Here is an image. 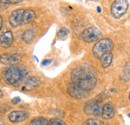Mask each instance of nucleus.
I'll use <instances>...</instances> for the list:
<instances>
[{
    "instance_id": "8",
    "label": "nucleus",
    "mask_w": 130,
    "mask_h": 125,
    "mask_svg": "<svg viewBox=\"0 0 130 125\" xmlns=\"http://www.w3.org/2000/svg\"><path fill=\"white\" fill-rule=\"evenodd\" d=\"M29 117V113L27 111H22V110H15L11 111L8 114V120L11 123H21L27 120Z\"/></svg>"
},
{
    "instance_id": "7",
    "label": "nucleus",
    "mask_w": 130,
    "mask_h": 125,
    "mask_svg": "<svg viewBox=\"0 0 130 125\" xmlns=\"http://www.w3.org/2000/svg\"><path fill=\"white\" fill-rule=\"evenodd\" d=\"M25 9H16L9 16V23L12 27H19L23 25V16Z\"/></svg>"
},
{
    "instance_id": "26",
    "label": "nucleus",
    "mask_w": 130,
    "mask_h": 125,
    "mask_svg": "<svg viewBox=\"0 0 130 125\" xmlns=\"http://www.w3.org/2000/svg\"><path fill=\"white\" fill-rule=\"evenodd\" d=\"M128 117H130V112L128 113Z\"/></svg>"
},
{
    "instance_id": "14",
    "label": "nucleus",
    "mask_w": 130,
    "mask_h": 125,
    "mask_svg": "<svg viewBox=\"0 0 130 125\" xmlns=\"http://www.w3.org/2000/svg\"><path fill=\"white\" fill-rule=\"evenodd\" d=\"M35 17H36V14L32 9H25L24 10V16H23V25L31 22L32 20H34Z\"/></svg>"
},
{
    "instance_id": "10",
    "label": "nucleus",
    "mask_w": 130,
    "mask_h": 125,
    "mask_svg": "<svg viewBox=\"0 0 130 125\" xmlns=\"http://www.w3.org/2000/svg\"><path fill=\"white\" fill-rule=\"evenodd\" d=\"M0 40H1V46L3 48L11 46L13 43V34L10 30H7L5 32H2L0 35Z\"/></svg>"
},
{
    "instance_id": "4",
    "label": "nucleus",
    "mask_w": 130,
    "mask_h": 125,
    "mask_svg": "<svg viewBox=\"0 0 130 125\" xmlns=\"http://www.w3.org/2000/svg\"><path fill=\"white\" fill-rule=\"evenodd\" d=\"M128 5H129V3L126 0H116V1H114L112 5H111V8H110L111 14L115 18L122 17L126 13Z\"/></svg>"
},
{
    "instance_id": "2",
    "label": "nucleus",
    "mask_w": 130,
    "mask_h": 125,
    "mask_svg": "<svg viewBox=\"0 0 130 125\" xmlns=\"http://www.w3.org/2000/svg\"><path fill=\"white\" fill-rule=\"evenodd\" d=\"M27 74V68L20 65H10L3 71V77L5 81L13 86H19L25 80Z\"/></svg>"
},
{
    "instance_id": "18",
    "label": "nucleus",
    "mask_w": 130,
    "mask_h": 125,
    "mask_svg": "<svg viewBox=\"0 0 130 125\" xmlns=\"http://www.w3.org/2000/svg\"><path fill=\"white\" fill-rule=\"evenodd\" d=\"M84 125H104L103 122H101L100 120L98 119H94V118H91V119H88L85 121Z\"/></svg>"
},
{
    "instance_id": "1",
    "label": "nucleus",
    "mask_w": 130,
    "mask_h": 125,
    "mask_svg": "<svg viewBox=\"0 0 130 125\" xmlns=\"http://www.w3.org/2000/svg\"><path fill=\"white\" fill-rule=\"evenodd\" d=\"M73 83H75L80 89L87 92L90 91L96 85V76L94 71L88 65L77 66L71 74Z\"/></svg>"
},
{
    "instance_id": "21",
    "label": "nucleus",
    "mask_w": 130,
    "mask_h": 125,
    "mask_svg": "<svg viewBox=\"0 0 130 125\" xmlns=\"http://www.w3.org/2000/svg\"><path fill=\"white\" fill-rule=\"evenodd\" d=\"M51 62H52V59H44V60L41 62V65H42V66H47V65L50 64Z\"/></svg>"
},
{
    "instance_id": "15",
    "label": "nucleus",
    "mask_w": 130,
    "mask_h": 125,
    "mask_svg": "<svg viewBox=\"0 0 130 125\" xmlns=\"http://www.w3.org/2000/svg\"><path fill=\"white\" fill-rule=\"evenodd\" d=\"M35 34H36V31L34 29H28V30L24 31L23 35H22V39L26 43H31L35 37Z\"/></svg>"
},
{
    "instance_id": "25",
    "label": "nucleus",
    "mask_w": 130,
    "mask_h": 125,
    "mask_svg": "<svg viewBox=\"0 0 130 125\" xmlns=\"http://www.w3.org/2000/svg\"><path fill=\"white\" fill-rule=\"evenodd\" d=\"M128 98H129V100H130V93H129V95H128Z\"/></svg>"
},
{
    "instance_id": "5",
    "label": "nucleus",
    "mask_w": 130,
    "mask_h": 125,
    "mask_svg": "<svg viewBox=\"0 0 130 125\" xmlns=\"http://www.w3.org/2000/svg\"><path fill=\"white\" fill-rule=\"evenodd\" d=\"M102 110L103 106L101 103L97 100H91L86 102L84 105V112L87 115H92V116H100L102 115Z\"/></svg>"
},
{
    "instance_id": "19",
    "label": "nucleus",
    "mask_w": 130,
    "mask_h": 125,
    "mask_svg": "<svg viewBox=\"0 0 130 125\" xmlns=\"http://www.w3.org/2000/svg\"><path fill=\"white\" fill-rule=\"evenodd\" d=\"M50 125H67L64 121H62L61 119H57V118H53L50 120Z\"/></svg>"
},
{
    "instance_id": "20",
    "label": "nucleus",
    "mask_w": 130,
    "mask_h": 125,
    "mask_svg": "<svg viewBox=\"0 0 130 125\" xmlns=\"http://www.w3.org/2000/svg\"><path fill=\"white\" fill-rule=\"evenodd\" d=\"M1 2H3V3H7V4H18V3H20L21 1L20 0H17V1H11V0H2Z\"/></svg>"
},
{
    "instance_id": "3",
    "label": "nucleus",
    "mask_w": 130,
    "mask_h": 125,
    "mask_svg": "<svg viewBox=\"0 0 130 125\" xmlns=\"http://www.w3.org/2000/svg\"><path fill=\"white\" fill-rule=\"evenodd\" d=\"M113 48V42L109 38H102L94 44L92 48L93 55L96 58H101L103 55L109 53Z\"/></svg>"
},
{
    "instance_id": "11",
    "label": "nucleus",
    "mask_w": 130,
    "mask_h": 125,
    "mask_svg": "<svg viewBox=\"0 0 130 125\" xmlns=\"http://www.w3.org/2000/svg\"><path fill=\"white\" fill-rule=\"evenodd\" d=\"M114 115H115V110H114L112 103H109V102L105 103L103 105V110H102V115H101L102 118L108 120V119L113 118Z\"/></svg>"
},
{
    "instance_id": "22",
    "label": "nucleus",
    "mask_w": 130,
    "mask_h": 125,
    "mask_svg": "<svg viewBox=\"0 0 130 125\" xmlns=\"http://www.w3.org/2000/svg\"><path fill=\"white\" fill-rule=\"evenodd\" d=\"M20 101H21V99H20L19 97H15V98H13V99H12V101H11V102H12V104H14V105H15V104H17V103H19Z\"/></svg>"
},
{
    "instance_id": "9",
    "label": "nucleus",
    "mask_w": 130,
    "mask_h": 125,
    "mask_svg": "<svg viewBox=\"0 0 130 125\" xmlns=\"http://www.w3.org/2000/svg\"><path fill=\"white\" fill-rule=\"evenodd\" d=\"M21 59V56L16 53H9V54H2L1 55V63L2 64H10V65H16Z\"/></svg>"
},
{
    "instance_id": "24",
    "label": "nucleus",
    "mask_w": 130,
    "mask_h": 125,
    "mask_svg": "<svg viewBox=\"0 0 130 125\" xmlns=\"http://www.w3.org/2000/svg\"><path fill=\"white\" fill-rule=\"evenodd\" d=\"M0 125H5V124H4V122H3V120H1V122H0Z\"/></svg>"
},
{
    "instance_id": "16",
    "label": "nucleus",
    "mask_w": 130,
    "mask_h": 125,
    "mask_svg": "<svg viewBox=\"0 0 130 125\" xmlns=\"http://www.w3.org/2000/svg\"><path fill=\"white\" fill-rule=\"evenodd\" d=\"M29 125H50V120L43 117H36L31 120Z\"/></svg>"
},
{
    "instance_id": "23",
    "label": "nucleus",
    "mask_w": 130,
    "mask_h": 125,
    "mask_svg": "<svg viewBox=\"0 0 130 125\" xmlns=\"http://www.w3.org/2000/svg\"><path fill=\"white\" fill-rule=\"evenodd\" d=\"M97 12L98 13H100V12H101V7H100V6H97Z\"/></svg>"
},
{
    "instance_id": "13",
    "label": "nucleus",
    "mask_w": 130,
    "mask_h": 125,
    "mask_svg": "<svg viewBox=\"0 0 130 125\" xmlns=\"http://www.w3.org/2000/svg\"><path fill=\"white\" fill-rule=\"evenodd\" d=\"M112 60H113V55H112L111 52H109V53L103 55V56L100 58V62H101V65H102L103 68L109 67V66L111 65V63H112Z\"/></svg>"
},
{
    "instance_id": "17",
    "label": "nucleus",
    "mask_w": 130,
    "mask_h": 125,
    "mask_svg": "<svg viewBox=\"0 0 130 125\" xmlns=\"http://www.w3.org/2000/svg\"><path fill=\"white\" fill-rule=\"evenodd\" d=\"M69 29L67 27H61L59 29V31L57 33V36L60 38V39H66L68 36H69Z\"/></svg>"
},
{
    "instance_id": "6",
    "label": "nucleus",
    "mask_w": 130,
    "mask_h": 125,
    "mask_svg": "<svg viewBox=\"0 0 130 125\" xmlns=\"http://www.w3.org/2000/svg\"><path fill=\"white\" fill-rule=\"evenodd\" d=\"M101 35H102V33L98 28L91 26V27L86 28L84 31L82 32L81 38L82 40H84L85 42L90 43V42H94V41L98 40L101 37Z\"/></svg>"
},
{
    "instance_id": "12",
    "label": "nucleus",
    "mask_w": 130,
    "mask_h": 125,
    "mask_svg": "<svg viewBox=\"0 0 130 125\" xmlns=\"http://www.w3.org/2000/svg\"><path fill=\"white\" fill-rule=\"evenodd\" d=\"M39 84H40V80L39 79L37 78V77H34V76H30V77H28V78L26 79L25 85H24L23 89L30 90V89H33V88L37 87Z\"/></svg>"
}]
</instances>
